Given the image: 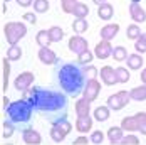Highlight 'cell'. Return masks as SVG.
I'll return each instance as SVG.
<instances>
[{
	"label": "cell",
	"instance_id": "obj_1",
	"mask_svg": "<svg viewBox=\"0 0 146 145\" xmlns=\"http://www.w3.org/2000/svg\"><path fill=\"white\" fill-rule=\"evenodd\" d=\"M22 100L29 101L34 111L45 115V118L50 123H56L59 120H66L67 96L60 91H52V89H44L40 86H35L25 91Z\"/></svg>",
	"mask_w": 146,
	"mask_h": 145
},
{
	"label": "cell",
	"instance_id": "obj_2",
	"mask_svg": "<svg viewBox=\"0 0 146 145\" xmlns=\"http://www.w3.org/2000/svg\"><path fill=\"white\" fill-rule=\"evenodd\" d=\"M84 74L86 72H84V69H81V66L72 64V62H66L64 66H60V69L57 71V81L60 85V88L67 95L77 96L86 88Z\"/></svg>",
	"mask_w": 146,
	"mask_h": 145
},
{
	"label": "cell",
	"instance_id": "obj_3",
	"mask_svg": "<svg viewBox=\"0 0 146 145\" xmlns=\"http://www.w3.org/2000/svg\"><path fill=\"white\" fill-rule=\"evenodd\" d=\"M5 110H7L9 120H10L12 123H17V125L27 123L30 118H32V113H34L30 103L25 101V100H17V101L10 103V106L5 108Z\"/></svg>",
	"mask_w": 146,
	"mask_h": 145
},
{
	"label": "cell",
	"instance_id": "obj_4",
	"mask_svg": "<svg viewBox=\"0 0 146 145\" xmlns=\"http://www.w3.org/2000/svg\"><path fill=\"white\" fill-rule=\"evenodd\" d=\"M3 34H5V41L10 46H17V42L27 34V27L24 22H9L3 27Z\"/></svg>",
	"mask_w": 146,
	"mask_h": 145
},
{
	"label": "cell",
	"instance_id": "obj_5",
	"mask_svg": "<svg viewBox=\"0 0 146 145\" xmlns=\"http://www.w3.org/2000/svg\"><path fill=\"white\" fill-rule=\"evenodd\" d=\"M121 128L128 132H141L143 135H146V113H136L134 116H128V118H123L121 122Z\"/></svg>",
	"mask_w": 146,
	"mask_h": 145
},
{
	"label": "cell",
	"instance_id": "obj_6",
	"mask_svg": "<svg viewBox=\"0 0 146 145\" xmlns=\"http://www.w3.org/2000/svg\"><path fill=\"white\" fill-rule=\"evenodd\" d=\"M72 130V125L67 120H59L56 123H52V130H50V138L54 142H62L66 138V135Z\"/></svg>",
	"mask_w": 146,
	"mask_h": 145
},
{
	"label": "cell",
	"instance_id": "obj_7",
	"mask_svg": "<svg viewBox=\"0 0 146 145\" xmlns=\"http://www.w3.org/2000/svg\"><path fill=\"white\" fill-rule=\"evenodd\" d=\"M128 101H129V93L128 91H119V93L111 95L108 98V108L117 111V110H123L128 105Z\"/></svg>",
	"mask_w": 146,
	"mask_h": 145
},
{
	"label": "cell",
	"instance_id": "obj_8",
	"mask_svg": "<svg viewBox=\"0 0 146 145\" xmlns=\"http://www.w3.org/2000/svg\"><path fill=\"white\" fill-rule=\"evenodd\" d=\"M99 91H101V83H99L96 78L89 79L88 83H86V88H84V91H82V95H84V100H88L89 103L94 101V100L98 98Z\"/></svg>",
	"mask_w": 146,
	"mask_h": 145
},
{
	"label": "cell",
	"instance_id": "obj_9",
	"mask_svg": "<svg viewBox=\"0 0 146 145\" xmlns=\"http://www.w3.org/2000/svg\"><path fill=\"white\" fill-rule=\"evenodd\" d=\"M32 83H34V74L29 72V71H25V72H20V74L15 78L14 86H15V89L25 93V91H29V88H30Z\"/></svg>",
	"mask_w": 146,
	"mask_h": 145
},
{
	"label": "cell",
	"instance_id": "obj_10",
	"mask_svg": "<svg viewBox=\"0 0 146 145\" xmlns=\"http://www.w3.org/2000/svg\"><path fill=\"white\" fill-rule=\"evenodd\" d=\"M67 47H69V51H72L74 54L81 56L82 52L88 51V41H86L84 37H81V36H72V37L69 39Z\"/></svg>",
	"mask_w": 146,
	"mask_h": 145
},
{
	"label": "cell",
	"instance_id": "obj_11",
	"mask_svg": "<svg viewBox=\"0 0 146 145\" xmlns=\"http://www.w3.org/2000/svg\"><path fill=\"white\" fill-rule=\"evenodd\" d=\"M113 51H114V47L111 46V42H108V41H101V42L96 44L94 56H96L98 59H108L109 56H113Z\"/></svg>",
	"mask_w": 146,
	"mask_h": 145
},
{
	"label": "cell",
	"instance_id": "obj_12",
	"mask_svg": "<svg viewBox=\"0 0 146 145\" xmlns=\"http://www.w3.org/2000/svg\"><path fill=\"white\" fill-rule=\"evenodd\" d=\"M101 79L102 83L108 85V86H113V85L119 83L116 76V69H113L111 66H102L101 68Z\"/></svg>",
	"mask_w": 146,
	"mask_h": 145
},
{
	"label": "cell",
	"instance_id": "obj_13",
	"mask_svg": "<svg viewBox=\"0 0 146 145\" xmlns=\"http://www.w3.org/2000/svg\"><path fill=\"white\" fill-rule=\"evenodd\" d=\"M22 138H24L25 144H29V145H39L42 142L40 133L37 130H34V128H25V130L22 132Z\"/></svg>",
	"mask_w": 146,
	"mask_h": 145
},
{
	"label": "cell",
	"instance_id": "obj_14",
	"mask_svg": "<svg viewBox=\"0 0 146 145\" xmlns=\"http://www.w3.org/2000/svg\"><path fill=\"white\" fill-rule=\"evenodd\" d=\"M129 15H131V19L134 22H141V24L146 22V12L139 3L131 2V5H129Z\"/></svg>",
	"mask_w": 146,
	"mask_h": 145
},
{
	"label": "cell",
	"instance_id": "obj_15",
	"mask_svg": "<svg viewBox=\"0 0 146 145\" xmlns=\"http://www.w3.org/2000/svg\"><path fill=\"white\" fill-rule=\"evenodd\" d=\"M39 59H40V62H44V64H56V62H57L56 52H54L52 49H49V47H40V49H39Z\"/></svg>",
	"mask_w": 146,
	"mask_h": 145
},
{
	"label": "cell",
	"instance_id": "obj_16",
	"mask_svg": "<svg viewBox=\"0 0 146 145\" xmlns=\"http://www.w3.org/2000/svg\"><path fill=\"white\" fill-rule=\"evenodd\" d=\"M119 32V26L117 24H108L101 29V41H111L116 37V34Z\"/></svg>",
	"mask_w": 146,
	"mask_h": 145
},
{
	"label": "cell",
	"instance_id": "obj_17",
	"mask_svg": "<svg viewBox=\"0 0 146 145\" xmlns=\"http://www.w3.org/2000/svg\"><path fill=\"white\" fill-rule=\"evenodd\" d=\"M9 74H10V64H9V59L3 58L2 59V89L7 91L9 86Z\"/></svg>",
	"mask_w": 146,
	"mask_h": 145
},
{
	"label": "cell",
	"instance_id": "obj_18",
	"mask_svg": "<svg viewBox=\"0 0 146 145\" xmlns=\"http://www.w3.org/2000/svg\"><path fill=\"white\" fill-rule=\"evenodd\" d=\"M113 14H114V7L109 5V3H104V5H101V7L98 9V17H99L101 20H111Z\"/></svg>",
	"mask_w": 146,
	"mask_h": 145
},
{
	"label": "cell",
	"instance_id": "obj_19",
	"mask_svg": "<svg viewBox=\"0 0 146 145\" xmlns=\"http://www.w3.org/2000/svg\"><path fill=\"white\" fill-rule=\"evenodd\" d=\"M91 127H92L91 116H79L77 122H76V128H77V132H81V133L91 130Z\"/></svg>",
	"mask_w": 146,
	"mask_h": 145
},
{
	"label": "cell",
	"instance_id": "obj_20",
	"mask_svg": "<svg viewBox=\"0 0 146 145\" xmlns=\"http://www.w3.org/2000/svg\"><path fill=\"white\" fill-rule=\"evenodd\" d=\"M108 137H109V142L111 144H121V140H123V128L111 127L108 130Z\"/></svg>",
	"mask_w": 146,
	"mask_h": 145
},
{
	"label": "cell",
	"instance_id": "obj_21",
	"mask_svg": "<svg viewBox=\"0 0 146 145\" xmlns=\"http://www.w3.org/2000/svg\"><path fill=\"white\" fill-rule=\"evenodd\" d=\"M129 98H131V100H136V101H143V100H146V85L133 88L131 91H129Z\"/></svg>",
	"mask_w": 146,
	"mask_h": 145
},
{
	"label": "cell",
	"instance_id": "obj_22",
	"mask_svg": "<svg viewBox=\"0 0 146 145\" xmlns=\"http://www.w3.org/2000/svg\"><path fill=\"white\" fill-rule=\"evenodd\" d=\"M35 41L40 47H49V44L52 42L50 41V36H49V30H39L37 36H35Z\"/></svg>",
	"mask_w": 146,
	"mask_h": 145
},
{
	"label": "cell",
	"instance_id": "obj_23",
	"mask_svg": "<svg viewBox=\"0 0 146 145\" xmlns=\"http://www.w3.org/2000/svg\"><path fill=\"white\" fill-rule=\"evenodd\" d=\"M76 113L77 116H89V101L88 100H79L76 103Z\"/></svg>",
	"mask_w": 146,
	"mask_h": 145
},
{
	"label": "cell",
	"instance_id": "obj_24",
	"mask_svg": "<svg viewBox=\"0 0 146 145\" xmlns=\"http://www.w3.org/2000/svg\"><path fill=\"white\" fill-rule=\"evenodd\" d=\"M126 37H128V39H133L134 42L141 37V29L138 27V24H131V26H128V29H126Z\"/></svg>",
	"mask_w": 146,
	"mask_h": 145
},
{
	"label": "cell",
	"instance_id": "obj_25",
	"mask_svg": "<svg viewBox=\"0 0 146 145\" xmlns=\"http://www.w3.org/2000/svg\"><path fill=\"white\" fill-rule=\"evenodd\" d=\"M143 66V58L139 54H129L128 56V68L129 69H139Z\"/></svg>",
	"mask_w": 146,
	"mask_h": 145
},
{
	"label": "cell",
	"instance_id": "obj_26",
	"mask_svg": "<svg viewBox=\"0 0 146 145\" xmlns=\"http://www.w3.org/2000/svg\"><path fill=\"white\" fill-rule=\"evenodd\" d=\"M72 14H74V17H76V19H86V17H88V14H89V7L86 5V3H81V2H79V3L74 7V12H72Z\"/></svg>",
	"mask_w": 146,
	"mask_h": 145
},
{
	"label": "cell",
	"instance_id": "obj_27",
	"mask_svg": "<svg viewBox=\"0 0 146 145\" xmlns=\"http://www.w3.org/2000/svg\"><path fill=\"white\" fill-rule=\"evenodd\" d=\"M89 27L88 20L86 19H76L72 22V30L76 32V34H82V32H86Z\"/></svg>",
	"mask_w": 146,
	"mask_h": 145
},
{
	"label": "cell",
	"instance_id": "obj_28",
	"mask_svg": "<svg viewBox=\"0 0 146 145\" xmlns=\"http://www.w3.org/2000/svg\"><path fill=\"white\" fill-rule=\"evenodd\" d=\"M49 36H50L52 42H60L62 37H64V30L60 29V27H57V26H54V27L49 29Z\"/></svg>",
	"mask_w": 146,
	"mask_h": 145
},
{
	"label": "cell",
	"instance_id": "obj_29",
	"mask_svg": "<svg viewBox=\"0 0 146 145\" xmlns=\"http://www.w3.org/2000/svg\"><path fill=\"white\" fill-rule=\"evenodd\" d=\"M113 58H114V61H117V62L128 59V51H126V47H123V46L114 47V51H113Z\"/></svg>",
	"mask_w": 146,
	"mask_h": 145
},
{
	"label": "cell",
	"instance_id": "obj_30",
	"mask_svg": "<svg viewBox=\"0 0 146 145\" xmlns=\"http://www.w3.org/2000/svg\"><path fill=\"white\" fill-rule=\"evenodd\" d=\"M94 116H96L98 122H106V120L109 118V108H108V106H99V108H96V110H94Z\"/></svg>",
	"mask_w": 146,
	"mask_h": 145
},
{
	"label": "cell",
	"instance_id": "obj_31",
	"mask_svg": "<svg viewBox=\"0 0 146 145\" xmlns=\"http://www.w3.org/2000/svg\"><path fill=\"white\" fill-rule=\"evenodd\" d=\"M22 58V49L19 46H10V49L7 51V59L9 61H17Z\"/></svg>",
	"mask_w": 146,
	"mask_h": 145
},
{
	"label": "cell",
	"instance_id": "obj_32",
	"mask_svg": "<svg viewBox=\"0 0 146 145\" xmlns=\"http://www.w3.org/2000/svg\"><path fill=\"white\" fill-rule=\"evenodd\" d=\"M77 3H79L77 0H60V9H62V12H66V14H72L74 7H76Z\"/></svg>",
	"mask_w": 146,
	"mask_h": 145
},
{
	"label": "cell",
	"instance_id": "obj_33",
	"mask_svg": "<svg viewBox=\"0 0 146 145\" xmlns=\"http://www.w3.org/2000/svg\"><path fill=\"white\" fill-rule=\"evenodd\" d=\"M92 59H94V54L88 49L86 52H82L81 56H77V62H79L81 66H89V64L92 62Z\"/></svg>",
	"mask_w": 146,
	"mask_h": 145
},
{
	"label": "cell",
	"instance_id": "obj_34",
	"mask_svg": "<svg viewBox=\"0 0 146 145\" xmlns=\"http://www.w3.org/2000/svg\"><path fill=\"white\" fill-rule=\"evenodd\" d=\"M116 76H117V81L119 83H128L129 81V71L126 68H123V66L116 68Z\"/></svg>",
	"mask_w": 146,
	"mask_h": 145
},
{
	"label": "cell",
	"instance_id": "obj_35",
	"mask_svg": "<svg viewBox=\"0 0 146 145\" xmlns=\"http://www.w3.org/2000/svg\"><path fill=\"white\" fill-rule=\"evenodd\" d=\"M34 10L37 14H44L49 10V2L47 0H34Z\"/></svg>",
	"mask_w": 146,
	"mask_h": 145
},
{
	"label": "cell",
	"instance_id": "obj_36",
	"mask_svg": "<svg viewBox=\"0 0 146 145\" xmlns=\"http://www.w3.org/2000/svg\"><path fill=\"white\" fill-rule=\"evenodd\" d=\"M134 49H136V52H146V34H141V37L134 42Z\"/></svg>",
	"mask_w": 146,
	"mask_h": 145
},
{
	"label": "cell",
	"instance_id": "obj_37",
	"mask_svg": "<svg viewBox=\"0 0 146 145\" xmlns=\"http://www.w3.org/2000/svg\"><path fill=\"white\" fill-rule=\"evenodd\" d=\"M102 140H104V135H102V132L96 130L91 133V142L92 144H102Z\"/></svg>",
	"mask_w": 146,
	"mask_h": 145
},
{
	"label": "cell",
	"instance_id": "obj_38",
	"mask_svg": "<svg viewBox=\"0 0 146 145\" xmlns=\"http://www.w3.org/2000/svg\"><path fill=\"white\" fill-rule=\"evenodd\" d=\"M12 133H14V127H12V122H5L3 123V138H10L12 137Z\"/></svg>",
	"mask_w": 146,
	"mask_h": 145
},
{
	"label": "cell",
	"instance_id": "obj_39",
	"mask_svg": "<svg viewBox=\"0 0 146 145\" xmlns=\"http://www.w3.org/2000/svg\"><path fill=\"white\" fill-rule=\"evenodd\" d=\"M121 144H131V145H136V144H139V140H138V137H134V135H128V137H123Z\"/></svg>",
	"mask_w": 146,
	"mask_h": 145
},
{
	"label": "cell",
	"instance_id": "obj_40",
	"mask_svg": "<svg viewBox=\"0 0 146 145\" xmlns=\"http://www.w3.org/2000/svg\"><path fill=\"white\" fill-rule=\"evenodd\" d=\"M84 72H86L88 76H91V79H92V78L98 74V69H96L94 66H91V64H89V66H84Z\"/></svg>",
	"mask_w": 146,
	"mask_h": 145
},
{
	"label": "cell",
	"instance_id": "obj_41",
	"mask_svg": "<svg viewBox=\"0 0 146 145\" xmlns=\"http://www.w3.org/2000/svg\"><path fill=\"white\" fill-rule=\"evenodd\" d=\"M24 20L35 24V22H37V17H35V14H32V12H27V14H24Z\"/></svg>",
	"mask_w": 146,
	"mask_h": 145
},
{
	"label": "cell",
	"instance_id": "obj_42",
	"mask_svg": "<svg viewBox=\"0 0 146 145\" xmlns=\"http://www.w3.org/2000/svg\"><path fill=\"white\" fill-rule=\"evenodd\" d=\"M84 144H88V138L86 137H79V138L74 140V145H84Z\"/></svg>",
	"mask_w": 146,
	"mask_h": 145
},
{
	"label": "cell",
	"instance_id": "obj_43",
	"mask_svg": "<svg viewBox=\"0 0 146 145\" xmlns=\"http://www.w3.org/2000/svg\"><path fill=\"white\" fill-rule=\"evenodd\" d=\"M17 3H19L20 7H29L30 3H32V0H17Z\"/></svg>",
	"mask_w": 146,
	"mask_h": 145
},
{
	"label": "cell",
	"instance_id": "obj_44",
	"mask_svg": "<svg viewBox=\"0 0 146 145\" xmlns=\"http://www.w3.org/2000/svg\"><path fill=\"white\" fill-rule=\"evenodd\" d=\"M141 81H143V83L146 85V68L143 69V71H141Z\"/></svg>",
	"mask_w": 146,
	"mask_h": 145
},
{
	"label": "cell",
	"instance_id": "obj_45",
	"mask_svg": "<svg viewBox=\"0 0 146 145\" xmlns=\"http://www.w3.org/2000/svg\"><path fill=\"white\" fill-rule=\"evenodd\" d=\"M92 2H94L96 5H99V7H101V5H104V3H106V0H92Z\"/></svg>",
	"mask_w": 146,
	"mask_h": 145
},
{
	"label": "cell",
	"instance_id": "obj_46",
	"mask_svg": "<svg viewBox=\"0 0 146 145\" xmlns=\"http://www.w3.org/2000/svg\"><path fill=\"white\" fill-rule=\"evenodd\" d=\"M2 12H3V14L7 12V5H5V2H3V5H2Z\"/></svg>",
	"mask_w": 146,
	"mask_h": 145
},
{
	"label": "cell",
	"instance_id": "obj_47",
	"mask_svg": "<svg viewBox=\"0 0 146 145\" xmlns=\"http://www.w3.org/2000/svg\"><path fill=\"white\" fill-rule=\"evenodd\" d=\"M131 2H134V3H139V2H141V0H131Z\"/></svg>",
	"mask_w": 146,
	"mask_h": 145
},
{
	"label": "cell",
	"instance_id": "obj_48",
	"mask_svg": "<svg viewBox=\"0 0 146 145\" xmlns=\"http://www.w3.org/2000/svg\"><path fill=\"white\" fill-rule=\"evenodd\" d=\"M3 2H10V0H3Z\"/></svg>",
	"mask_w": 146,
	"mask_h": 145
}]
</instances>
